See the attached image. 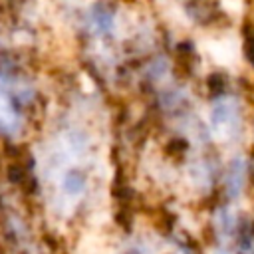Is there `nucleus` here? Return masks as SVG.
I'll return each mask as SVG.
<instances>
[{
	"instance_id": "nucleus-2",
	"label": "nucleus",
	"mask_w": 254,
	"mask_h": 254,
	"mask_svg": "<svg viewBox=\"0 0 254 254\" xmlns=\"http://www.w3.org/2000/svg\"><path fill=\"white\" fill-rule=\"evenodd\" d=\"M248 127L246 101L238 91L230 87V83L218 91L210 93L208 107V131L218 143L236 145L242 141Z\"/></svg>"
},
{
	"instance_id": "nucleus-3",
	"label": "nucleus",
	"mask_w": 254,
	"mask_h": 254,
	"mask_svg": "<svg viewBox=\"0 0 254 254\" xmlns=\"http://www.w3.org/2000/svg\"><path fill=\"white\" fill-rule=\"evenodd\" d=\"M220 181L226 202H236L246 192L250 183V159L244 155H234L220 173Z\"/></svg>"
},
{
	"instance_id": "nucleus-1",
	"label": "nucleus",
	"mask_w": 254,
	"mask_h": 254,
	"mask_svg": "<svg viewBox=\"0 0 254 254\" xmlns=\"http://www.w3.org/2000/svg\"><path fill=\"white\" fill-rule=\"evenodd\" d=\"M212 254H254V218L234 202L212 212Z\"/></svg>"
}]
</instances>
